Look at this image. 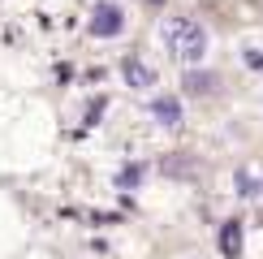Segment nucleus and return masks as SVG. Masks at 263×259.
Returning <instances> with one entry per match:
<instances>
[{
	"instance_id": "6",
	"label": "nucleus",
	"mask_w": 263,
	"mask_h": 259,
	"mask_svg": "<svg viewBox=\"0 0 263 259\" xmlns=\"http://www.w3.org/2000/svg\"><path fill=\"white\" fill-rule=\"evenodd\" d=\"M220 251H224V259L242 255V220H224L220 225Z\"/></svg>"
},
{
	"instance_id": "8",
	"label": "nucleus",
	"mask_w": 263,
	"mask_h": 259,
	"mask_svg": "<svg viewBox=\"0 0 263 259\" xmlns=\"http://www.w3.org/2000/svg\"><path fill=\"white\" fill-rule=\"evenodd\" d=\"M142 173H147L142 164H125L121 173H117V186H121V190H129V186H138V181H142Z\"/></svg>"
},
{
	"instance_id": "7",
	"label": "nucleus",
	"mask_w": 263,
	"mask_h": 259,
	"mask_svg": "<svg viewBox=\"0 0 263 259\" xmlns=\"http://www.w3.org/2000/svg\"><path fill=\"white\" fill-rule=\"evenodd\" d=\"M237 194H259V173L255 169H237Z\"/></svg>"
},
{
	"instance_id": "5",
	"label": "nucleus",
	"mask_w": 263,
	"mask_h": 259,
	"mask_svg": "<svg viewBox=\"0 0 263 259\" xmlns=\"http://www.w3.org/2000/svg\"><path fill=\"white\" fill-rule=\"evenodd\" d=\"M151 117H156V125H164V130H177L181 125V100L177 95H156V100H151Z\"/></svg>"
},
{
	"instance_id": "9",
	"label": "nucleus",
	"mask_w": 263,
	"mask_h": 259,
	"mask_svg": "<svg viewBox=\"0 0 263 259\" xmlns=\"http://www.w3.org/2000/svg\"><path fill=\"white\" fill-rule=\"evenodd\" d=\"M246 65L250 69H263V48H246Z\"/></svg>"
},
{
	"instance_id": "4",
	"label": "nucleus",
	"mask_w": 263,
	"mask_h": 259,
	"mask_svg": "<svg viewBox=\"0 0 263 259\" xmlns=\"http://www.w3.org/2000/svg\"><path fill=\"white\" fill-rule=\"evenodd\" d=\"M185 95H194V100H207V95H216V86H220V78H216L212 69H185Z\"/></svg>"
},
{
	"instance_id": "1",
	"label": "nucleus",
	"mask_w": 263,
	"mask_h": 259,
	"mask_svg": "<svg viewBox=\"0 0 263 259\" xmlns=\"http://www.w3.org/2000/svg\"><path fill=\"white\" fill-rule=\"evenodd\" d=\"M160 35H164V48H168V57H177L181 65H199L207 57V30L199 26L194 17H168L160 26Z\"/></svg>"
},
{
	"instance_id": "3",
	"label": "nucleus",
	"mask_w": 263,
	"mask_h": 259,
	"mask_svg": "<svg viewBox=\"0 0 263 259\" xmlns=\"http://www.w3.org/2000/svg\"><path fill=\"white\" fill-rule=\"evenodd\" d=\"M121 78L134 86V91H147V86H156V69H151L142 57H125L121 61Z\"/></svg>"
},
{
	"instance_id": "2",
	"label": "nucleus",
	"mask_w": 263,
	"mask_h": 259,
	"mask_svg": "<svg viewBox=\"0 0 263 259\" xmlns=\"http://www.w3.org/2000/svg\"><path fill=\"white\" fill-rule=\"evenodd\" d=\"M86 30H91L95 39H117V35L125 30V13H121L117 5H108V0H104V5H95V9H91V22H86Z\"/></svg>"
}]
</instances>
